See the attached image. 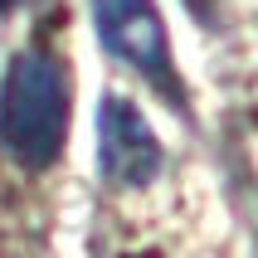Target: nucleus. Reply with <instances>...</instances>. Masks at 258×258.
I'll return each mask as SVG.
<instances>
[{
	"instance_id": "obj_4",
	"label": "nucleus",
	"mask_w": 258,
	"mask_h": 258,
	"mask_svg": "<svg viewBox=\"0 0 258 258\" xmlns=\"http://www.w3.org/2000/svg\"><path fill=\"white\" fill-rule=\"evenodd\" d=\"M10 5H15V0H0V15H5V10H10Z\"/></svg>"
},
{
	"instance_id": "obj_3",
	"label": "nucleus",
	"mask_w": 258,
	"mask_h": 258,
	"mask_svg": "<svg viewBox=\"0 0 258 258\" xmlns=\"http://www.w3.org/2000/svg\"><path fill=\"white\" fill-rule=\"evenodd\" d=\"M98 161L112 185H132V190L151 185L161 161H166V151H161L151 122L142 117V107L117 98V93H107L98 102Z\"/></svg>"
},
{
	"instance_id": "obj_1",
	"label": "nucleus",
	"mask_w": 258,
	"mask_h": 258,
	"mask_svg": "<svg viewBox=\"0 0 258 258\" xmlns=\"http://www.w3.org/2000/svg\"><path fill=\"white\" fill-rule=\"evenodd\" d=\"M0 142L20 166H54L69 142V73L44 49H20L0 78Z\"/></svg>"
},
{
	"instance_id": "obj_2",
	"label": "nucleus",
	"mask_w": 258,
	"mask_h": 258,
	"mask_svg": "<svg viewBox=\"0 0 258 258\" xmlns=\"http://www.w3.org/2000/svg\"><path fill=\"white\" fill-rule=\"evenodd\" d=\"M93 20H98L102 44L127 69L151 78L161 93H175L171 39H166V25L156 15V0H93Z\"/></svg>"
}]
</instances>
